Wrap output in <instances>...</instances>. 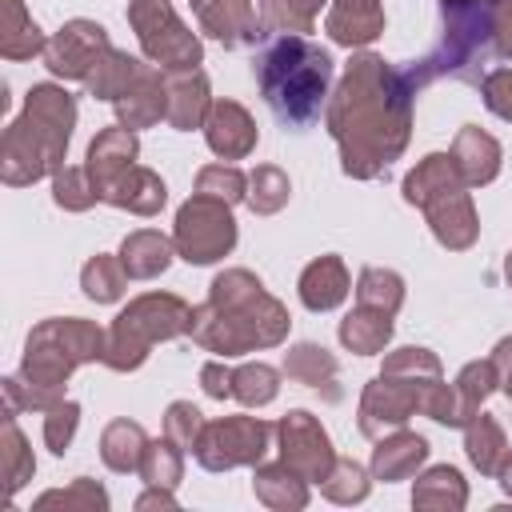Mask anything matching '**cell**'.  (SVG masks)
I'll return each instance as SVG.
<instances>
[{
  "instance_id": "6da1fadb",
  "label": "cell",
  "mask_w": 512,
  "mask_h": 512,
  "mask_svg": "<svg viewBox=\"0 0 512 512\" xmlns=\"http://www.w3.org/2000/svg\"><path fill=\"white\" fill-rule=\"evenodd\" d=\"M408 96L412 84L404 72L384 68L380 56H360L332 104V136L344 148V172L376 176L408 136Z\"/></svg>"
},
{
  "instance_id": "7a4b0ae2",
  "label": "cell",
  "mask_w": 512,
  "mask_h": 512,
  "mask_svg": "<svg viewBox=\"0 0 512 512\" xmlns=\"http://www.w3.org/2000/svg\"><path fill=\"white\" fill-rule=\"evenodd\" d=\"M256 80H260V92H264L268 108L276 112V120L284 128L300 132L320 116V108L328 100L332 56L320 44L288 32L260 52Z\"/></svg>"
},
{
  "instance_id": "3957f363",
  "label": "cell",
  "mask_w": 512,
  "mask_h": 512,
  "mask_svg": "<svg viewBox=\"0 0 512 512\" xmlns=\"http://www.w3.org/2000/svg\"><path fill=\"white\" fill-rule=\"evenodd\" d=\"M492 36H496V28H492V8L488 4H480V0H444V40L428 60H420V68L404 72L408 84L420 88L424 80L444 76V72L480 84V68L492 56Z\"/></svg>"
},
{
  "instance_id": "277c9868",
  "label": "cell",
  "mask_w": 512,
  "mask_h": 512,
  "mask_svg": "<svg viewBox=\"0 0 512 512\" xmlns=\"http://www.w3.org/2000/svg\"><path fill=\"white\" fill-rule=\"evenodd\" d=\"M160 320H192V316L184 312V304L176 296H144V300H136L128 312H120V320L112 328L108 364L112 368H136L156 336L180 332L176 324H160Z\"/></svg>"
},
{
  "instance_id": "5b68a950",
  "label": "cell",
  "mask_w": 512,
  "mask_h": 512,
  "mask_svg": "<svg viewBox=\"0 0 512 512\" xmlns=\"http://www.w3.org/2000/svg\"><path fill=\"white\" fill-rule=\"evenodd\" d=\"M132 24L140 32V44L152 60H160L164 68H196L200 64V44L192 32H184V24L176 20V12L164 0H136L132 4Z\"/></svg>"
},
{
  "instance_id": "8992f818",
  "label": "cell",
  "mask_w": 512,
  "mask_h": 512,
  "mask_svg": "<svg viewBox=\"0 0 512 512\" xmlns=\"http://www.w3.org/2000/svg\"><path fill=\"white\" fill-rule=\"evenodd\" d=\"M236 240V224L224 208V200H212V196H196L192 204L180 208V220H176V244L184 252V260L192 264H208L216 256H224Z\"/></svg>"
},
{
  "instance_id": "52a82bcc",
  "label": "cell",
  "mask_w": 512,
  "mask_h": 512,
  "mask_svg": "<svg viewBox=\"0 0 512 512\" xmlns=\"http://www.w3.org/2000/svg\"><path fill=\"white\" fill-rule=\"evenodd\" d=\"M264 436L268 428L252 416H228L220 424H212L196 448L200 464L204 468H232V464H248V460H260L264 452Z\"/></svg>"
},
{
  "instance_id": "ba28073f",
  "label": "cell",
  "mask_w": 512,
  "mask_h": 512,
  "mask_svg": "<svg viewBox=\"0 0 512 512\" xmlns=\"http://www.w3.org/2000/svg\"><path fill=\"white\" fill-rule=\"evenodd\" d=\"M96 52H108L104 28L88 24V20H72L68 28H60V36L48 44V68L56 76H92Z\"/></svg>"
},
{
  "instance_id": "9c48e42d",
  "label": "cell",
  "mask_w": 512,
  "mask_h": 512,
  "mask_svg": "<svg viewBox=\"0 0 512 512\" xmlns=\"http://www.w3.org/2000/svg\"><path fill=\"white\" fill-rule=\"evenodd\" d=\"M280 436H284V464L300 468L308 480H328V460H332L328 436L308 412H292L280 424Z\"/></svg>"
},
{
  "instance_id": "30bf717a",
  "label": "cell",
  "mask_w": 512,
  "mask_h": 512,
  "mask_svg": "<svg viewBox=\"0 0 512 512\" xmlns=\"http://www.w3.org/2000/svg\"><path fill=\"white\" fill-rule=\"evenodd\" d=\"M132 156H136V140H132L128 128H112V132H104V136L92 140V148H88V172H92L96 196H104V188L116 184L124 168H132Z\"/></svg>"
},
{
  "instance_id": "8fae6325",
  "label": "cell",
  "mask_w": 512,
  "mask_h": 512,
  "mask_svg": "<svg viewBox=\"0 0 512 512\" xmlns=\"http://www.w3.org/2000/svg\"><path fill=\"white\" fill-rule=\"evenodd\" d=\"M384 28V12L376 0H336L332 16H328V32L336 44H368L372 36H380Z\"/></svg>"
},
{
  "instance_id": "7c38bea8",
  "label": "cell",
  "mask_w": 512,
  "mask_h": 512,
  "mask_svg": "<svg viewBox=\"0 0 512 512\" xmlns=\"http://www.w3.org/2000/svg\"><path fill=\"white\" fill-rule=\"evenodd\" d=\"M208 144L220 156H244L256 144V128H252L248 112L240 104H228V100L216 104L212 120H208Z\"/></svg>"
},
{
  "instance_id": "4fadbf2b",
  "label": "cell",
  "mask_w": 512,
  "mask_h": 512,
  "mask_svg": "<svg viewBox=\"0 0 512 512\" xmlns=\"http://www.w3.org/2000/svg\"><path fill=\"white\" fill-rule=\"evenodd\" d=\"M452 160H456V168L464 172V180H468V184H484V180H492V176H496L500 148H496V140H492V136H484L480 128H472V124H468V128L456 136Z\"/></svg>"
},
{
  "instance_id": "5bb4252c",
  "label": "cell",
  "mask_w": 512,
  "mask_h": 512,
  "mask_svg": "<svg viewBox=\"0 0 512 512\" xmlns=\"http://www.w3.org/2000/svg\"><path fill=\"white\" fill-rule=\"evenodd\" d=\"M344 292H348V276H344V264L336 256L308 264V272L300 276V300L308 308H332L344 300Z\"/></svg>"
},
{
  "instance_id": "9a60e30c",
  "label": "cell",
  "mask_w": 512,
  "mask_h": 512,
  "mask_svg": "<svg viewBox=\"0 0 512 512\" xmlns=\"http://www.w3.org/2000/svg\"><path fill=\"white\" fill-rule=\"evenodd\" d=\"M388 336H392V320H388V312L368 308V304H364L356 316H348V320L340 324V340H344L352 352H380Z\"/></svg>"
},
{
  "instance_id": "2e32d148",
  "label": "cell",
  "mask_w": 512,
  "mask_h": 512,
  "mask_svg": "<svg viewBox=\"0 0 512 512\" xmlns=\"http://www.w3.org/2000/svg\"><path fill=\"white\" fill-rule=\"evenodd\" d=\"M424 456H428V444H424L420 436H400V440L376 448L372 468H376L380 480H400V476H408Z\"/></svg>"
},
{
  "instance_id": "e0dca14e",
  "label": "cell",
  "mask_w": 512,
  "mask_h": 512,
  "mask_svg": "<svg viewBox=\"0 0 512 512\" xmlns=\"http://www.w3.org/2000/svg\"><path fill=\"white\" fill-rule=\"evenodd\" d=\"M204 104H208V84H204V76H200V72L180 76L176 92L168 96V120H172L176 128H192V124L200 120Z\"/></svg>"
},
{
  "instance_id": "ac0fdd59",
  "label": "cell",
  "mask_w": 512,
  "mask_h": 512,
  "mask_svg": "<svg viewBox=\"0 0 512 512\" xmlns=\"http://www.w3.org/2000/svg\"><path fill=\"white\" fill-rule=\"evenodd\" d=\"M168 264V244L156 232H136L124 244V272L128 276H156Z\"/></svg>"
},
{
  "instance_id": "d6986e66",
  "label": "cell",
  "mask_w": 512,
  "mask_h": 512,
  "mask_svg": "<svg viewBox=\"0 0 512 512\" xmlns=\"http://www.w3.org/2000/svg\"><path fill=\"white\" fill-rule=\"evenodd\" d=\"M500 452H504L500 428L488 416H480V424L468 428V456H472V464L480 472H500Z\"/></svg>"
},
{
  "instance_id": "ffe728a7",
  "label": "cell",
  "mask_w": 512,
  "mask_h": 512,
  "mask_svg": "<svg viewBox=\"0 0 512 512\" xmlns=\"http://www.w3.org/2000/svg\"><path fill=\"white\" fill-rule=\"evenodd\" d=\"M360 304H368V308H380V312H396V304H400V276L396 272H380V268H368L364 276H360Z\"/></svg>"
},
{
  "instance_id": "44dd1931",
  "label": "cell",
  "mask_w": 512,
  "mask_h": 512,
  "mask_svg": "<svg viewBox=\"0 0 512 512\" xmlns=\"http://www.w3.org/2000/svg\"><path fill=\"white\" fill-rule=\"evenodd\" d=\"M120 288H124V272H120L112 260L96 256V260L84 268V292H88L92 300H116Z\"/></svg>"
},
{
  "instance_id": "7402d4cb",
  "label": "cell",
  "mask_w": 512,
  "mask_h": 512,
  "mask_svg": "<svg viewBox=\"0 0 512 512\" xmlns=\"http://www.w3.org/2000/svg\"><path fill=\"white\" fill-rule=\"evenodd\" d=\"M232 384H240V388H232L240 400L264 404V400H272V392H276V372L264 368V364H248V368H240V372L232 376Z\"/></svg>"
},
{
  "instance_id": "603a6c76",
  "label": "cell",
  "mask_w": 512,
  "mask_h": 512,
  "mask_svg": "<svg viewBox=\"0 0 512 512\" xmlns=\"http://www.w3.org/2000/svg\"><path fill=\"white\" fill-rule=\"evenodd\" d=\"M252 208H260V212H276L284 200H288V180L276 172V168H260L256 176H252Z\"/></svg>"
},
{
  "instance_id": "cb8c5ba5",
  "label": "cell",
  "mask_w": 512,
  "mask_h": 512,
  "mask_svg": "<svg viewBox=\"0 0 512 512\" xmlns=\"http://www.w3.org/2000/svg\"><path fill=\"white\" fill-rule=\"evenodd\" d=\"M240 188H244V180H240V172L236 168H204L200 172V184H196V192L200 196H212V200H240Z\"/></svg>"
},
{
  "instance_id": "d4e9b609",
  "label": "cell",
  "mask_w": 512,
  "mask_h": 512,
  "mask_svg": "<svg viewBox=\"0 0 512 512\" xmlns=\"http://www.w3.org/2000/svg\"><path fill=\"white\" fill-rule=\"evenodd\" d=\"M320 368H332V360H328L324 348H316V344H300V348L292 352V360H288V372H292L296 380L312 384V388H320Z\"/></svg>"
},
{
  "instance_id": "484cf974",
  "label": "cell",
  "mask_w": 512,
  "mask_h": 512,
  "mask_svg": "<svg viewBox=\"0 0 512 512\" xmlns=\"http://www.w3.org/2000/svg\"><path fill=\"white\" fill-rule=\"evenodd\" d=\"M484 100H488V108L496 116L512 120V68H500V72H492L484 80Z\"/></svg>"
},
{
  "instance_id": "4316f807",
  "label": "cell",
  "mask_w": 512,
  "mask_h": 512,
  "mask_svg": "<svg viewBox=\"0 0 512 512\" xmlns=\"http://www.w3.org/2000/svg\"><path fill=\"white\" fill-rule=\"evenodd\" d=\"M196 428H200V412L192 404H172V412H168V436L188 448L192 436H196Z\"/></svg>"
},
{
  "instance_id": "83f0119b",
  "label": "cell",
  "mask_w": 512,
  "mask_h": 512,
  "mask_svg": "<svg viewBox=\"0 0 512 512\" xmlns=\"http://www.w3.org/2000/svg\"><path fill=\"white\" fill-rule=\"evenodd\" d=\"M504 488H508V492H512V464H508V468H504Z\"/></svg>"
},
{
  "instance_id": "f1b7e54d",
  "label": "cell",
  "mask_w": 512,
  "mask_h": 512,
  "mask_svg": "<svg viewBox=\"0 0 512 512\" xmlns=\"http://www.w3.org/2000/svg\"><path fill=\"white\" fill-rule=\"evenodd\" d=\"M508 280H512V256H508Z\"/></svg>"
}]
</instances>
